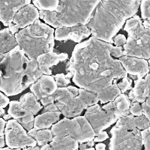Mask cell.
Listing matches in <instances>:
<instances>
[{
    "label": "cell",
    "instance_id": "cell-25",
    "mask_svg": "<svg viewBox=\"0 0 150 150\" xmlns=\"http://www.w3.org/2000/svg\"><path fill=\"white\" fill-rule=\"evenodd\" d=\"M28 134L33 138L40 146H42L52 141L53 135L49 129H37L34 128L28 131Z\"/></svg>",
    "mask_w": 150,
    "mask_h": 150
},
{
    "label": "cell",
    "instance_id": "cell-47",
    "mask_svg": "<svg viewBox=\"0 0 150 150\" xmlns=\"http://www.w3.org/2000/svg\"><path fill=\"white\" fill-rule=\"evenodd\" d=\"M145 81H146L148 86L150 88V73H148L145 76L144 79Z\"/></svg>",
    "mask_w": 150,
    "mask_h": 150
},
{
    "label": "cell",
    "instance_id": "cell-6",
    "mask_svg": "<svg viewBox=\"0 0 150 150\" xmlns=\"http://www.w3.org/2000/svg\"><path fill=\"white\" fill-rule=\"evenodd\" d=\"M134 116L120 117L110 130L109 150H142L141 132L133 122Z\"/></svg>",
    "mask_w": 150,
    "mask_h": 150
},
{
    "label": "cell",
    "instance_id": "cell-16",
    "mask_svg": "<svg viewBox=\"0 0 150 150\" xmlns=\"http://www.w3.org/2000/svg\"><path fill=\"white\" fill-rule=\"evenodd\" d=\"M124 30L127 32L128 38L134 40L150 39V29L144 27L141 18L137 15H135L125 22Z\"/></svg>",
    "mask_w": 150,
    "mask_h": 150
},
{
    "label": "cell",
    "instance_id": "cell-3",
    "mask_svg": "<svg viewBox=\"0 0 150 150\" xmlns=\"http://www.w3.org/2000/svg\"><path fill=\"white\" fill-rule=\"evenodd\" d=\"M141 1H100L86 26L93 36L112 44L125 22L138 12Z\"/></svg>",
    "mask_w": 150,
    "mask_h": 150
},
{
    "label": "cell",
    "instance_id": "cell-37",
    "mask_svg": "<svg viewBox=\"0 0 150 150\" xmlns=\"http://www.w3.org/2000/svg\"><path fill=\"white\" fill-rule=\"evenodd\" d=\"M141 105L142 110V114L147 117L150 122V91L145 101L142 103Z\"/></svg>",
    "mask_w": 150,
    "mask_h": 150
},
{
    "label": "cell",
    "instance_id": "cell-42",
    "mask_svg": "<svg viewBox=\"0 0 150 150\" xmlns=\"http://www.w3.org/2000/svg\"><path fill=\"white\" fill-rule=\"evenodd\" d=\"M40 104L42 105H43L44 107H46V106H47L49 104H52L54 103V99H53V98L52 97V96L51 95L41 99L40 100Z\"/></svg>",
    "mask_w": 150,
    "mask_h": 150
},
{
    "label": "cell",
    "instance_id": "cell-10",
    "mask_svg": "<svg viewBox=\"0 0 150 150\" xmlns=\"http://www.w3.org/2000/svg\"><path fill=\"white\" fill-rule=\"evenodd\" d=\"M39 18L38 9L33 4L27 5L17 11L8 28L11 32L15 35L20 30L33 24Z\"/></svg>",
    "mask_w": 150,
    "mask_h": 150
},
{
    "label": "cell",
    "instance_id": "cell-24",
    "mask_svg": "<svg viewBox=\"0 0 150 150\" xmlns=\"http://www.w3.org/2000/svg\"><path fill=\"white\" fill-rule=\"evenodd\" d=\"M21 106L26 110L36 115L43 108L40 103L32 93L28 92L23 94L19 98Z\"/></svg>",
    "mask_w": 150,
    "mask_h": 150
},
{
    "label": "cell",
    "instance_id": "cell-23",
    "mask_svg": "<svg viewBox=\"0 0 150 150\" xmlns=\"http://www.w3.org/2000/svg\"><path fill=\"white\" fill-rule=\"evenodd\" d=\"M17 46L15 36L8 28L0 30V55L10 52Z\"/></svg>",
    "mask_w": 150,
    "mask_h": 150
},
{
    "label": "cell",
    "instance_id": "cell-56",
    "mask_svg": "<svg viewBox=\"0 0 150 150\" xmlns=\"http://www.w3.org/2000/svg\"><path fill=\"white\" fill-rule=\"evenodd\" d=\"M77 150H78V149H77Z\"/></svg>",
    "mask_w": 150,
    "mask_h": 150
},
{
    "label": "cell",
    "instance_id": "cell-19",
    "mask_svg": "<svg viewBox=\"0 0 150 150\" xmlns=\"http://www.w3.org/2000/svg\"><path fill=\"white\" fill-rule=\"evenodd\" d=\"M78 142L71 137L56 135L51 142L42 146L40 150H77Z\"/></svg>",
    "mask_w": 150,
    "mask_h": 150
},
{
    "label": "cell",
    "instance_id": "cell-29",
    "mask_svg": "<svg viewBox=\"0 0 150 150\" xmlns=\"http://www.w3.org/2000/svg\"><path fill=\"white\" fill-rule=\"evenodd\" d=\"M33 5L39 11H55L57 9L59 1H44V0H35L32 1Z\"/></svg>",
    "mask_w": 150,
    "mask_h": 150
},
{
    "label": "cell",
    "instance_id": "cell-2",
    "mask_svg": "<svg viewBox=\"0 0 150 150\" xmlns=\"http://www.w3.org/2000/svg\"><path fill=\"white\" fill-rule=\"evenodd\" d=\"M42 74L36 59H29L18 45L0 55V91L7 97L22 93Z\"/></svg>",
    "mask_w": 150,
    "mask_h": 150
},
{
    "label": "cell",
    "instance_id": "cell-15",
    "mask_svg": "<svg viewBox=\"0 0 150 150\" xmlns=\"http://www.w3.org/2000/svg\"><path fill=\"white\" fill-rule=\"evenodd\" d=\"M30 3V0L0 1V21L5 26H9L17 11Z\"/></svg>",
    "mask_w": 150,
    "mask_h": 150
},
{
    "label": "cell",
    "instance_id": "cell-33",
    "mask_svg": "<svg viewBox=\"0 0 150 150\" xmlns=\"http://www.w3.org/2000/svg\"><path fill=\"white\" fill-rule=\"evenodd\" d=\"M141 17L143 20L150 18V1L143 0L140 4Z\"/></svg>",
    "mask_w": 150,
    "mask_h": 150
},
{
    "label": "cell",
    "instance_id": "cell-43",
    "mask_svg": "<svg viewBox=\"0 0 150 150\" xmlns=\"http://www.w3.org/2000/svg\"><path fill=\"white\" fill-rule=\"evenodd\" d=\"M56 111H59L58 108L57 106L55 105V104H49L46 107H44V110L43 111V112H56Z\"/></svg>",
    "mask_w": 150,
    "mask_h": 150
},
{
    "label": "cell",
    "instance_id": "cell-14",
    "mask_svg": "<svg viewBox=\"0 0 150 150\" xmlns=\"http://www.w3.org/2000/svg\"><path fill=\"white\" fill-rule=\"evenodd\" d=\"M30 90L38 100L53 94L57 88L53 75L42 76L29 87Z\"/></svg>",
    "mask_w": 150,
    "mask_h": 150
},
{
    "label": "cell",
    "instance_id": "cell-4",
    "mask_svg": "<svg viewBox=\"0 0 150 150\" xmlns=\"http://www.w3.org/2000/svg\"><path fill=\"white\" fill-rule=\"evenodd\" d=\"M100 1H59L55 11H39V18L53 28L86 25Z\"/></svg>",
    "mask_w": 150,
    "mask_h": 150
},
{
    "label": "cell",
    "instance_id": "cell-8",
    "mask_svg": "<svg viewBox=\"0 0 150 150\" xmlns=\"http://www.w3.org/2000/svg\"><path fill=\"white\" fill-rule=\"evenodd\" d=\"M6 145L10 149H23L28 147H35L37 143L30 137L23 127L16 120H8L4 129Z\"/></svg>",
    "mask_w": 150,
    "mask_h": 150
},
{
    "label": "cell",
    "instance_id": "cell-11",
    "mask_svg": "<svg viewBox=\"0 0 150 150\" xmlns=\"http://www.w3.org/2000/svg\"><path fill=\"white\" fill-rule=\"evenodd\" d=\"M118 60L128 76L132 80L143 79L150 71L148 62L145 59L122 56Z\"/></svg>",
    "mask_w": 150,
    "mask_h": 150
},
{
    "label": "cell",
    "instance_id": "cell-21",
    "mask_svg": "<svg viewBox=\"0 0 150 150\" xmlns=\"http://www.w3.org/2000/svg\"><path fill=\"white\" fill-rule=\"evenodd\" d=\"M134 86L128 93V98L131 102L142 103L149 96L150 88L144 79L134 80Z\"/></svg>",
    "mask_w": 150,
    "mask_h": 150
},
{
    "label": "cell",
    "instance_id": "cell-1",
    "mask_svg": "<svg viewBox=\"0 0 150 150\" xmlns=\"http://www.w3.org/2000/svg\"><path fill=\"white\" fill-rule=\"evenodd\" d=\"M122 56V47L91 36L75 46L66 76L80 88L97 94L128 76L117 59Z\"/></svg>",
    "mask_w": 150,
    "mask_h": 150
},
{
    "label": "cell",
    "instance_id": "cell-12",
    "mask_svg": "<svg viewBox=\"0 0 150 150\" xmlns=\"http://www.w3.org/2000/svg\"><path fill=\"white\" fill-rule=\"evenodd\" d=\"M91 31L86 25H78L72 27H60L54 31V39L59 41L72 40L79 43L81 41L88 37Z\"/></svg>",
    "mask_w": 150,
    "mask_h": 150
},
{
    "label": "cell",
    "instance_id": "cell-55",
    "mask_svg": "<svg viewBox=\"0 0 150 150\" xmlns=\"http://www.w3.org/2000/svg\"><path fill=\"white\" fill-rule=\"evenodd\" d=\"M148 64H149V70H150V59L148 60Z\"/></svg>",
    "mask_w": 150,
    "mask_h": 150
},
{
    "label": "cell",
    "instance_id": "cell-32",
    "mask_svg": "<svg viewBox=\"0 0 150 150\" xmlns=\"http://www.w3.org/2000/svg\"><path fill=\"white\" fill-rule=\"evenodd\" d=\"M56 86L59 88L67 87L70 83V79L67 77L66 74L63 73H59L53 76Z\"/></svg>",
    "mask_w": 150,
    "mask_h": 150
},
{
    "label": "cell",
    "instance_id": "cell-52",
    "mask_svg": "<svg viewBox=\"0 0 150 150\" xmlns=\"http://www.w3.org/2000/svg\"><path fill=\"white\" fill-rule=\"evenodd\" d=\"M5 114V111L4 108L0 109V118L3 117V116Z\"/></svg>",
    "mask_w": 150,
    "mask_h": 150
},
{
    "label": "cell",
    "instance_id": "cell-48",
    "mask_svg": "<svg viewBox=\"0 0 150 150\" xmlns=\"http://www.w3.org/2000/svg\"><path fill=\"white\" fill-rule=\"evenodd\" d=\"M23 150H40V148L39 146H35V147H28V148H23Z\"/></svg>",
    "mask_w": 150,
    "mask_h": 150
},
{
    "label": "cell",
    "instance_id": "cell-26",
    "mask_svg": "<svg viewBox=\"0 0 150 150\" xmlns=\"http://www.w3.org/2000/svg\"><path fill=\"white\" fill-rule=\"evenodd\" d=\"M121 93V91L117 84H113L109 87L97 93V95L101 104H104L113 101Z\"/></svg>",
    "mask_w": 150,
    "mask_h": 150
},
{
    "label": "cell",
    "instance_id": "cell-5",
    "mask_svg": "<svg viewBox=\"0 0 150 150\" xmlns=\"http://www.w3.org/2000/svg\"><path fill=\"white\" fill-rule=\"evenodd\" d=\"M54 29L39 19L15 34L18 45L29 59L53 52L54 46Z\"/></svg>",
    "mask_w": 150,
    "mask_h": 150
},
{
    "label": "cell",
    "instance_id": "cell-39",
    "mask_svg": "<svg viewBox=\"0 0 150 150\" xmlns=\"http://www.w3.org/2000/svg\"><path fill=\"white\" fill-rule=\"evenodd\" d=\"M112 40L113 43L116 47H121L126 43L127 39L124 35L118 34L113 38Z\"/></svg>",
    "mask_w": 150,
    "mask_h": 150
},
{
    "label": "cell",
    "instance_id": "cell-46",
    "mask_svg": "<svg viewBox=\"0 0 150 150\" xmlns=\"http://www.w3.org/2000/svg\"><path fill=\"white\" fill-rule=\"evenodd\" d=\"M96 150H105V145L103 143H98L96 145Z\"/></svg>",
    "mask_w": 150,
    "mask_h": 150
},
{
    "label": "cell",
    "instance_id": "cell-27",
    "mask_svg": "<svg viewBox=\"0 0 150 150\" xmlns=\"http://www.w3.org/2000/svg\"><path fill=\"white\" fill-rule=\"evenodd\" d=\"M78 96H77L82 103L84 108L87 109L88 107L95 105L99 101L97 94L92 93L84 88H78Z\"/></svg>",
    "mask_w": 150,
    "mask_h": 150
},
{
    "label": "cell",
    "instance_id": "cell-36",
    "mask_svg": "<svg viewBox=\"0 0 150 150\" xmlns=\"http://www.w3.org/2000/svg\"><path fill=\"white\" fill-rule=\"evenodd\" d=\"M129 113L135 117L142 115V110L140 104L137 102H131L129 106Z\"/></svg>",
    "mask_w": 150,
    "mask_h": 150
},
{
    "label": "cell",
    "instance_id": "cell-13",
    "mask_svg": "<svg viewBox=\"0 0 150 150\" xmlns=\"http://www.w3.org/2000/svg\"><path fill=\"white\" fill-rule=\"evenodd\" d=\"M123 48L122 56L135 57L145 60L150 59V39L134 40L127 38Z\"/></svg>",
    "mask_w": 150,
    "mask_h": 150
},
{
    "label": "cell",
    "instance_id": "cell-30",
    "mask_svg": "<svg viewBox=\"0 0 150 150\" xmlns=\"http://www.w3.org/2000/svg\"><path fill=\"white\" fill-rule=\"evenodd\" d=\"M51 96L53 98L54 103H59L60 104H64L68 100L73 98L67 87H57L54 93Z\"/></svg>",
    "mask_w": 150,
    "mask_h": 150
},
{
    "label": "cell",
    "instance_id": "cell-17",
    "mask_svg": "<svg viewBox=\"0 0 150 150\" xmlns=\"http://www.w3.org/2000/svg\"><path fill=\"white\" fill-rule=\"evenodd\" d=\"M68 58L67 53L57 54L53 52H49L39 56L36 59L39 67L43 74L52 75L50 67L57 65L60 62L64 61Z\"/></svg>",
    "mask_w": 150,
    "mask_h": 150
},
{
    "label": "cell",
    "instance_id": "cell-54",
    "mask_svg": "<svg viewBox=\"0 0 150 150\" xmlns=\"http://www.w3.org/2000/svg\"><path fill=\"white\" fill-rule=\"evenodd\" d=\"M85 150H95V149L94 148H93V147H90V148H87Z\"/></svg>",
    "mask_w": 150,
    "mask_h": 150
},
{
    "label": "cell",
    "instance_id": "cell-38",
    "mask_svg": "<svg viewBox=\"0 0 150 150\" xmlns=\"http://www.w3.org/2000/svg\"><path fill=\"white\" fill-rule=\"evenodd\" d=\"M6 122L2 118H0V148H4L5 145L4 129Z\"/></svg>",
    "mask_w": 150,
    "mask_h": 150
},
{
    "label": "cell",
    "instance_id": "cell-18",
    "mask_svg": "<svg viewBox=\"0 0 150 150\" xmlns=\"http://www.w3.org/2000/svg\"><path fill=\"white\" fill-rule=\"evenodd\" d=\"M131 101L128 97L124 93H121L113 101L109 102L104 105L101 108L106 111L114 112L118 118L129 114V106Z\"/></svg>",
    "mask_w": 150,
    "mask_h": 150
},
{
    "label": "cell",
    "instance_id": "cell-22",
    "mask_svg": "<svg viewBox=\"0 0 150 150\" xmlns=\"http://www.w3.org/2000/svg\"><path fill=\"white\" fill-rule=\"evenodd\" d=\"M60 111L45 112L38 115L34 119V128L37 129H48L56 123L60 116Z\"/></svg>",
    "mask_w": 150,
    "mask_h": 150
},
{
    "label": "cell",
    "instance_id": "cell-20",
    "mask_svg": "<svg viewBox=\"0 0 150 150\" xmlns=\"http://www.w3.org/2000/svg\"><path fill=\"white\" fill-rule=\"evenodd\" d=\"M54 104L61 114L67 118L79 116L84 109L82 103L77 97L70 99L64 104L59 103H54Z\"/></svg>",
    "mask_w": 150,
    "mask_h": 150
},
{
    "label": "cell",
    "instance_id": "cell-7",
    "mask_svg": "<svg viewBox=\"0 0 150 150\" xmlns=\"http://www.w3.org/2000/svg\"><path fill=\"white\" fill-rule=\"evenodd\" d=\"M52 135L70 136L81 144L94 139L96 134L84 116L64 118L52 126Z\"/></svg>",
    "mask_w": 150,
    "mask_h": 150
},
{
    "label": "cell",
    "instance_id": "cell-44",
    "mask_svg": "<svg viewBox=\"0 0 150 150\" xmlns=\"http://www.w3.org/2000/svg\"><path fill=\"white\" fill-rule=\"evenodd\" d=\"M67 88L73 97H76L78 96L79 92H78V88L77 87L72 86H68Z\"/></svg>",
    "mask_w": 150,
    "mask_h": 150
},
{
    "label": "cell",
    "instance_id": "cell-53",
    "mask_svg": "<svg viewBox=\"0 0 150 150\" xmlns=\"http://www.w3.org/2000/svg\"><path fill=\"white\" fill-rule=\"evenodd\" d=\"M0 150H21V149H10V148H9L8 147V148H0Z\"/></svg>",
    "mask_w": 150,
    "mask_h": 150
},
{
    "label": "cell",
    "instance_id": "cell-41",
    "mask_svg": "<svg viewBox=\"0 0 150 150\" xmlns=\"http://www.w3.org/2000/svg\"><path fill=\"white\" fill-rule=\"evenodd\" d=\"M108 138V135L106 131H102L98 135L95 136L93 141L94 142H102Z\"/></svg>",
    "mask_w": 150,
    "mask_h": 150
},
{
    "label": "cell",
    "instance_id": "cell-49",
    "mask_svg": "<svg viewBox=\"0 0 150 150\" xmlns=\"http://www.w3.org/2000/svg\"><path fill=\"white\" fill-rule=\"evenodd\" d=\"M87 145L86 144H81L79 146V148L80 149V150H85L86 149H87Z\"/></svg>",
    "mask_w": 150,
    "mask_h": 150
},
{
    "label": "cell",
    "instance_id": "cell-28",
    "mask_svg": "<svg viewBox=\"0 0 150 150\" xmlns=\"http://www.w3.org/2000/svg\"><path fill=\"white\" fill-rule=\"evenodd\" d=\"M9 104L8 114L16 121L21 120L30 113L21 106L19 101H10Z\"/></svg>",
    "mask_w": 150,
    "mask_h": 150
},
{
    "label": "cell",
    "instance_id": "cell-51",
    "mask_svg": "<svg viewBox=\"0 0 150 150\" xmlns=\"http://www.w3.org/2000/svg\"><path fill=\"white\" fill-rule=\"evenodd\" d=\"M12 117H11V115H9L8 114H5L4 116H3V117H2V118L5 120V121H6V120H11V118Z\"/></svg>",
    "mask_w": 150,
    "mask_h": 150
},
{
    "label": "cell",
    "instance_id": "cell-40",
    "mask_svg": "<svg viewBox=\"0 0 150 150\" xmlns=\"http://www.w3.org/2000/svg\"><path fill=\"white\" fill-rule=\"evenodd\" d=\"M9 102L8 97L0 91V109L6 107L9 104Z\"/></svg>",
    "mask_w": 150,
    "mask_h": 150
},
{
    "label": "cell",
    "instance_id": "cell-50",
    "mask_svg": "<svg viewBox=\"0 0 150 150\" xmlns=\"http://www.w3.org/2000/svg\"><path fill=\"white\" fill-rule=\"evenodd\" d=\"M86 144L87 146H88L89 148H90V147H93V145H94V141H93V140H92V141H88V142H87Z\"/></svg>",
    "mask_w": 150,
    "mask_h": 150
},
{
    "label": "cell",
    "instance_id": "cell-35",
    "mask_svg": "<svg viewBox=\"0 0 150 150\" xmlns=\"http://www.w3.org/2000/svg\"><path fill=\"white\" fill-rule=\"evenodd\" d=\"M141 132L142 145L144 146V150H150V125L148 128L141 131Z\"/></svg>",
    "mask_w": 150,
    "mask_h": 150
},
{
    "label": "cell",
    "instance_id": "cell-34",
    "mask_svg": "<svg viewBox=\"0 0 150 150\" xmlns=\"http://www.w3.org/2000/svg\"><path fill=\"white\" fill-rule=\"evenodd\" d=\"M132 83V80L128 76L123 78L119 83H117V86L121 91V93H124L127 90L131 88Z\"/></svg>",
    "mask_w": 150,
    "mask_h": 150
},
{
    "label": "cell",
    "instance_id": "cell-9",
    "mask_svg": "<svg viewBox=\"0 0 150 150\" xmlns=\"http://www.w3.org/2000/svg\"><path fill=\"white\" fill-rule=\"evenodd\" d=\"M84 116L90 124L96 136L108 128L118 119L114 112L103 110L98 104L88 107Z\"/></svg>",
    "mask_w": 150,
    "mask_h": 150
},
{
    "label": "cell",
    "instance_id": "cell-31",
    "mask_svg": "<svg viewBox=\"0 0 150 150\" xmlns=\"http://www.w3.org/2000/svg\"><path fill=\"white\" fill-rule=\"evenodd\" d=\"M132 122L137 128L142 131L148 128L150 125L149 120L144 114L140 116L134 117Z\"/></svg>",
    "mask_w": 150,
    "mask_h": 150
},
{
    "label": "cell",
    "instance_id": "cell-45",
    "mask_svg": "<svg viewBox=\"0 0 150 150\" xmlns=\"http://www.w3.org/2000/svg\"><path fill=\"white\" fill-rule=\"evenodd\" d=\"M142 25L145 29H150V18L144 20L142 22Z\"/></svg>",
    "mask_w": 150,
    "mask_h": 150
}]
</instances>
